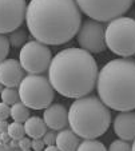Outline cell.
Listing matches in <instances>:
<instances>
[{"instance_id": "obj_1", "label": "cell", "mask_w": 135, "mask_h": 151, "mask_svg": "<svg viewBox=\"0 0 135 151\" xmlns=\"http://www.w3.org/2000/svg\"><path fill=\"white\" fill-rule=\"evenodd\" d=\"M26 23L35 40L62 46L76 36L82 11L75 0H29Z\"/></svg>"}, {"instance_id": "obj_2", "label": "cell", "mask_w": 135, "mask_h": 151, "mask_svg": "<svg viewBox=\"0 0 135 151\" xmlns=\"http://www.w3.org/2000/svg\"><path fill=\"white\" fill-rule=\"evenodd\" d=\"M98 64L88 51L66 48L51 60L48 79L57 94L66 98L88 95L98 82Z\"/></svg>"}, {"instance_id": "obj_3", "label": "cell", "mask_w": 135, "mask_h": 151, "mask_svg": "<svg viewBox=\"0 0 135 151\" xmlns=\"http://www.w3.org/2000/svg\"><path fill=\"white\" fill-rule=\"evenodd\" d=\"M98 96L115 111L135 110V60L130 58L110 60L99 71Z\"/></svg>"}, {"instance_id": "obj_4", "label": "cell", "mask_w": 135, "mask_h": 151, "mask_svg": "<svg viewBox=\"0 0 135 151\" xmlns=\"http://www.w3.org/2000/svg\"><path fill=\"white\" fill-rule=\"evenodd\" d=\"M110 109L96 96H82L72 102L68 110V124L79 138L95 139L108 130Z\"/></svg>"}, {"instance_id": "obj_5", "label": "cell", "mask_w": 135, "mask_h": 151, "mask_svg": "<svg viewBox=\"0 0 135 151\" xmlns=\"http://www.w3.org/2000/svg\"><path fill=\"white\" fill-rule=\"evenodd\" d=\"M106 44L112 54L121 58L135 55V19L121 16L108 22L106 27Z\"/></svg>"}, {"instance_id": "obj_6", "label": "cell", "mask_w": 135, "mask_h": 151, "mask_svg": "<svg viewBox=\"0 0 135 151\" xmlns=\"http://www.w3.org/2000/svg\"><path fill=\"white\" fill-rule=\"evenodd\" d=\"M17 91L20 102L32 110L47 109L50 104H52L55 96V90L48 78L35 74L24 76Z\"/></svg>"}, {"instance_id": "obj_7", "label": "cell", "mask_w": 135, "mask_h": 151, "mask_svg": "<svg viewBox=\"0 0 135 151\" xmlns=\"http://www.w3.org/2000/svg\"><path fill=\"white\" fill-rule=\"evenodd\" d=\"M80 11L90 19L111 22L131 8L134 0H75Z\"/></svg>"}, {"instance_id": "obj_8", "label": "cell", "mask_w": 135, "mask_h": 151, "mask_svg": "<svg viewBox=\"0 0 135 151\" xmlns=\"http://www.w3.org/2000/svg\"><path fill=\"white\" fill-rule=\"evenodd\" d=\"M51 60V50L47 47V44L37 40L26 43L19 54V62L24 71H27L28 74L40 75L46 72L50 68Z\"/></svg>"}, {"instance_id": "obj_9", "label": "cell", "mask_w": 135, "mask_h": 151, "mask_svg": "<svg viewBox=\"0 0 135 151\" xmlns=\"http://www.w3.org/2000/svg\"><path fill=\"white\" fill-rule=\"evenodd\" d=\"M76 39L79 47L90 54H99L107 48L106 27L98 20L91 19L84 22L76 34Z\"/></svg>"}, {"instance_id": "obj_10", "label": "cell", "mask_w": 135, "mask_h": 151, "mask_svg": "<svg viewBox=\"0 0 135 151\" xmlns=\"http://www.w3.org/2000/svg\"><path fill=\"white\" fill-rule=\"evenodd\" d=\"M27 14L26 0H0V34H11L23 24Z\"/></svg>"}, {"instance_id": "obj_11", "label": "cell", "mask_w": 135, "mask_h": 151, "mask_svg": "<svg viewBox=\"0 0 135 151\" xmlns=\"http://www.w3.org/2000/svg\"><path fill=\"white\" fill-rule=\"evenodd\" d=\"M24 78V68L16 59H6L0 63V82L6 87H19Z\"/></svg>"}, {"instance_id": "obj_12", "label": "cell", "mask_w": 135, "mask_h": 151, "mask_svg": "<svg viewBox=\"0 0 135 151\" xmlns=\"http://www.w3.org/2000/svg\"><path fill=\"white\" fill-rule=\"evenodd\" d=\"M43 119L48 128L55 130V131H60L68 124V112L63 104L54 103V104H50L47 109H44Z\"/></svg>"}, {"instance_id": "obj_13", "label": "cell", "mask_w": 135, "mask_h": 151, "mask_svg": "<svg viewBox=\"0 0 135 151\" xmlns=\"http://www.w3.org/2000/svg\"><path fill=\"white\" fill-rule=\"evenodd\" d=\"M114 132L119 139L134 140L135 139V112L122 111L114 119Z\"/></svg>"}, {"instance_id": "obj_14", "label": "cell", "mask_w": 135, "mask_h": 151, "mask_svg": "<svg viewBox=\"0 0 135 151\" xmlns=\"http://www.w3.org/2000/svg\"><path fill=\"white\" fill-rule=\"evenodd\" d=\"M79 145L78 134L71 128H63L56 135V147L60 151H76Z\"/></svg>"}, {"instance_id": "obj_15", "label": "cell", "mask_w": 135, "mask_h": 151, "mask_svg": "<svg viewBox=\"0 0 135 151\" xmlns=\"http://www.w3.org/2000/svg\"><path fill=\"white\" fill-rule=\"evenodd\" d=\"M24 128H26V134L29 138L36 139V138H43V135L47 131V124L42 118L29 116L24 123Z\"/></svg>"}, {"instance_id": "obj_16", "label": "cell", "mask_w": 135, "mask_h": 151, "mask_svg": "<svg viewBox=\"0 0 135 151\" xmlns=\"http://www.w3.org/2000/svg\"><path fill=\"white\" fill-rule=\"evenodd\" d=\"M11 116L15 122L26 123L27 119L29 118V110L24 103L17 102L15 104H12L11 107Z\"/></svg>"}, {"instance_id": "obj_17", "label": "cell", "mask_w": 135, "mask_h": 151, "mask_svg": "<svg viewBox=\"0 0 135 151\" xmlns=\"http://www.w3.org/2000/svg\"><path fill=\"white\" fill-rule=\"evenodd\" d=\"M76 151H108L106 146L96 139H86L79 145Z\"/></svg>"}, {"instance_id": "obj_18", "label": "cell", "mask_w": 135, "mask_h": 151, "mask_svg": "<svg viewBox=\"0 0 135 151\" xmlns=\"http://www.w3.org/2000/svg\"><path fill=\"white\" fill-rule=\"evenodd\" d=\"M0 96H1V102L7 103V104H15V103H17L20 100L19 91H16V90L12 88V87H6V88H3Z\"/></svg>"}, {"instance_id": "obj_19", "label": "cell", "mask_w": 135, "mask_h": 151, "mask_svg": "<svg viewBox=\"0 0 135 151\" xmlns=\"http://www.w3.org/2000/svg\"><path fill=\"white\" fill-rule=\"evenodd\" d=\"M24 134H26V128H24L23 123L20 122H12L8 127V137L11 139H17L20 140L22 138H24Z\"/></svg>"}, {"instance_id": "obj_20", "label": "cell", "mask_w": 135, "mask_h": 151, "mask_svg": "<svg viewBox=\"0 0 135 151\" xmlns=\"http://www.w3.org/2000/svg\"><path fill=\"white\" fill-rule=\"evenodd\" d=\"M8 40H9V44H11L12 47H23L24 44H26V34H24L23 29L17 28L15 29L14 32H11V34H8Z\"/></svg>"}, {"instance_id": "obj_21", "label": "cell", "mask_w": 135, "mask_h": 151, "mask_svg": "<svg viewBox=\"0 0 135 151\" xmlns=\"http://www.w3.org/2000/svg\"><path fill=\"white\" fill-rule=\"evenodd\" d=\"M108 151H132V146L129 143V140L118 139L110 145Z\"/></svg>"}, {"instance_id": "obj_22", "label": "cell", "mask_w": 135, "mask_h": 151, "mask_svg": "<svg viewBox=\"0 0 135 151\" xmlns=\"http://www.w3.org/2000/svg\"><path fill=\"white\" fill-rule=\"evenodd\" d=\"M9 40L6 35L0 34V63L6 60L7 55L9 54Z\"/></svg>"}, {"instance_id": "obj_23", "label": "cell", "mask_w": 135, "mask_h": 151, "mask_svg": "<svg viewBox=\"0 0 135 151\" xmlns=\"http://www.w3.org/2000/svg\"><path fill=\"white\" fill-rule=\"evenodd\" d=\"M42 139L44 140L46 146H54L56 145V134H55V130H51L50 128L48 131H46V134L43 135Z\"/></svg>"}, {"instance_id": "obj_24", "label": "cell", "mask_w": 135, "mask_h": 151, "mask_svg": "<svg viewBox=\"0 0 135 151\" xmlns=\"http://www.w3.org/2000/svg\"><path fill=\"white\" fill-rule=\"evenodd\" d=\"M11 116V107L9 104L1 102L0 103V120H7V118Z\"/></svg>"}, {"instance_id": "obj_25", "label": "cell", "mask_w": 135, "mask_h": 151, "mask_svg": "<svg viewBox=\"0 0 135 151\" xmlns=\"http://www.w3.org/2000/svg\"><path fill=\"white\" fill-rule=\"evenodd\" d=\"M44 146H46V143H44V140L42 139V138H36V139H32V146H31V148H34L35 151H42V150H44Z\"/></svg>"}, {"instance_id": "obj_26", "label": "cell", "mask_w": 135, "mask_h": 151, "mask_svg": "<svg viewBox=\"0 0 135 151\" xmlns=\"http://www.w3.org/2000/svg\"><path fill=\"white\" fill-rule=\"evenodd\" d=\"M19 147L22 148V150H29L31 148V146H32V140L31 139H28V138H22L20 140H19Z\"/></svg>"}, {"instance_id": "obj_27", "label": "cell", "mask_w": 135, "mask_h": 151, "mask_svg": "<svg viewBox=\"0 0 135 151\" xmlns=\"http://www.w3.org/2000/svg\"><path fill=\"white\" fill-rule=\"evenodd\" d=\"M8 127L9 124L7 123V120H0V135L8 134Z\"/></svg>"}, {"instance_id": "obj_28", "label": "cell", "mask_w": 135, "mask_h": 151, "mask_svg": "<svg viewBox=\"0 0 135 151\" xmlns=\"http://www.w3.org/2000/svg\"><path fill=\"white\" fill-rule=\"evenodd\" d=\"M43 151H60V150L56 147V145H54V146H47L46 150H43Z\"/></svg>"}, {"instance_id": "obj_29", "label": "cell", "mask_w": 135, "mask_h": 151, "mask_svg": "<svg viewBox=\"0 0 135 151\" xmlns=\"http://www.w3.org/2000/svg\"><path fill=\"white\" fill-rule=\"evenodd\" d=\"M1 91H3V83L0 82V94H1Z\"/></svg>"}, {"instance_id": "obj_30", "label": "cell", "mask_w": 135, "mask_h": 151, "mask_svg": "<svg viewBox=\"0 0 135 151\" xmlns=\"http://www.w3.org/2000/svg\"><path fill=\"white\" fill-rule=\"evenodd\" d=\"M132 151H135V139H134V142H132Z\"/></svg>"}, {"instance_id": "obj_31", "label": "cell", "mask_w": 135, "mask_h": 151, "mask_svg": "<svg viewBox=\"0 0 135 151\" xmlns=\"http://www.w3.org/2000/svg\"><path fill=\"white\" fill-rule=\"evenodd\" d=\"M23 151H28V150H23Z\"/></svg>"}]
</instances>
